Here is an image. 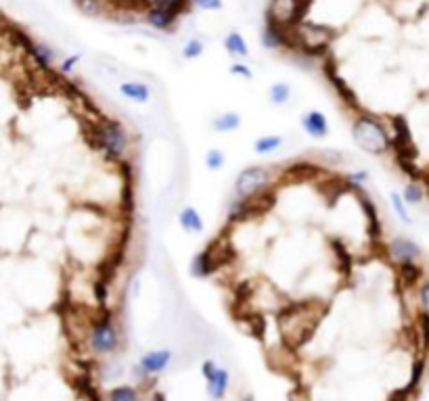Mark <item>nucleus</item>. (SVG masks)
<instances>
[{
  "label": "nucleus",
  "mask_w": 429,
  "mask_h": 401,
  "mask_svg": "<svg viewBox=\"0 0 429 401\" xmlns=\"http://www.w3.org/2000/svg\"><path fill=\"white\" fill-rule=\"evenodd\" d=\"M211 127L218 134H229L241 127V115L237 111H225L211 119Z\"/></svg>",
  "instance_id": "4468645a"
},
{
  "label": "nucleus",
  "mask_w": 429,
  "mask_h": 401,
  "mask_svg": "<svg viewBox=\"0 0 429 401\" xmlns=\"http://www.w3.org/2000/svg\"><path fill=\"white\" fill-rule=\"evenodd\" d=\"M201 55H203V42H201L199 38H191V40L184 42V46H182V57H184L186 61L199 59Z\"/></svg>",
  "instance_id": "a878e982"
},
{
  "label": "nucleus",
  "mask_w": 429,
  "mask_h": 401,
  "mask_svg": "<svg viewBox=\"0 0 429 401\" xmlns=\"http://www.w3.org/2000/svg\"><path fill=\"white\" fill-rule=\"evenodd\" d=\"M333 30L325 28V26H316V24H297L293 28V40L295 46H301L304 51H320L327 48L331 38H333Z\"/></svg>",
  "instance_id": "39448f33"
},
{
  "label": "nucleus",
  "mask_w": 429,
  "mask_h": 401,
  "mask_svg": "<svg viewBox=\"0 0 429 401\" xmlns=\"http://www.w3.org/2000/svg\"><path fill=\"white\" fill-rule=\"evenodd\" d=\"M201 370H203V376H205V380H209V378H211L213 374H216L218 366L213 364V362H209V359H207V362H203V368H201Z\"/></svg>",
  "instance_id": "72a5a7b5"
},
{
  "label": "nucleus",
  "mask_w": 429,
  "mask_h": 401,
  "mask_svg": "<svg viewBox=\"0 0 429 401\" xmlns=\"http://www.w3.org/2000/svg\"><path fill=\"white\" fill-rule=\"evenodd\" d=\"M272 180V172L266 166H249L239 172L235 180V197L239 199H256L260 197Z\"/></svg>",
  "instance_id": "7ed1b4c3"
},
{
  "label": "nucleus",
  "mask_w": 429,
  "mask_h": 401,
  "mask_svg": "<svg viewBox=\"0 0 429 401\" xmlns=\"http://www.w3.org/2000/svg\"><path fill=\"white\" fill-rule=\"evenodd\" d=\"M268 98L274 107H283L291 100V86L285 82H274L268 88Z\"/></svg>",
  "instance_id": "412c9836"
},
{
  "label": "nucleus",
  "mask_w": 429,
  "mask_h": 401,
  "mask_svg": "<svg viewBox=\"0 0 429 401\" xmlns=\"http://www.w3.org/2000/svg\"><path fill=\"white\" fill-rule=\"evenodd\" d=\"M88 343H90V349L98 355L112 353L118 347L120 335H118V328L114 326L110 316H103L92 324V328L88 332Z\"/></svg>",
  "instance_id": "20e7f679"
},
{
  "label": "nucleus",
  "mask_w": 429,
  "mask_h": 401,
  "mask_svg": "<svg viewBox=\"0 0 429 401\" xmlns=\"http://www.w3.org/2000/svg\"><path fill=\"white\" fill-rule=\"evenodd\" d=\"M180 15L168 11V9H157V7H149L145 9V24L153 30L159 32H174L178 26Z\"/></svg>",
  "instance_id": "1a4fd4ad"
},
{
  "label": "nucleus",
  "mask_w": 429,
  "mask_h": 401,
  "mask_svg": "<svg viewBox=\"0 0 429 401\" xmlns=\"http://www.w3.org/2000/svg\"><path fill=\"white\" fill-rule=\"evenodd\" d=\"M354 145L369 155H385L394 147V136L373 115H360L352 123Z\"/></svg>",
  "instance_id": "f257e3e1"
},
{
  "label": "nucleus",
  "mask_w": 429,
  "mask_h": 401,
  "mask_svg": "<svg viewBox=\"0 0 429 401\" xmlns=\"http://www.w3.org/2000/svg\"><path fill=\"white\" fill-rule=\"evenodd\" d=\"M78 61H80V55H69V57L61 63L59 71H61V73H65V75H67V73H71V71H73V67L78 65Z\"/></svg>",
  "instance_id": "473e14b6"
},
{
  "label": "nucleus",
  "mask_w": 429,
  "mask_h": 401,
  "mask_svg": "<svg viewBox=\"0 0 429 401\" xmlns=\"http://www.w3.org/2000/svg\"><path fill=\"white\" fill-rule=\"evenodd\" d=\"M110 401H139V391L130 384L116 386L110 393Z\"/></svg>",
  "instance_id": "393cba45"
},
{
  "label": "nucleus",
  "mask_w": 429,
  "mask_h": 401,
  "mask_svg": "<svg viewBox=\"0 0 429 401\" xmlns=\"http://www.w3.org/2000/svg\"><path fill=\"white\" fill-rule=\"evenodd\" d=\"M216 272V261L211 257V251L209 249H203L199 251L193 259H191V265H189V274L193 278H207Z\"/></svg>",
  "instance_id": "9b49d317"
},
{
  "label": "nucleus",
  "mask_w": 429,
  "mask_h": 401,
  "mask_svg": "<svg viewBox=\"0 0 429 401\" xmlns=\"http://www.w3.org/2000/svg\"><path fill=\"white\" fill-rule=\"evenodd\" d=\"M94 141H96V147L114 161H120L122 157H126L128 147H130L128 130L118 119H100L94 125Z\"/></svg>",
  "instance_id": "f03ea898"
},
{
  "label": "nucleus",
  "mask_w": 429,
  "mask_h": 401,
  "mask_svg": "<svg viewBox=\"0 0 429 401\" xmlns=\"http://www.w3.org/2000/svg\"><path fill=\"white\" fill-rule=\"evenodd\" d=\"M203 163L209 172H220L227 163V155L220 149H207L205 157H203Z\"/></svg>",
  "instance_id": "b1692460"
},
{
  "label": "nucleus",
  "mask_w": 429,
  "mask_h": 401,
  "mask_svg": "<svg viewBox=\"0 0 429 401\" xmlns=\"http://www.w3.org/2000/svg\"><path fill=\"white\" fill-rule=\"evenodd\" d=\"M157 7V9H168L176 15H184L191 11V0H143V9Z\"/></svg>",
  "instance_id": "dca6fc26"
},
{
  "label": "nucleus",
  "mask_w": 429,
  "mask_h": 401,
  "mask_svg": "<svg viewBox=\"0 0 429 401\" xmlns=\"http://www.w3.org/2000/svg\"><path fill=\"white\" fill-rule=\"evenodd\" d=\"M423 372H425V362L423 359H419V362H414V366H412V376H410V382H408V391H414V389H419V384H421V380H423Z\"/></svg>",
  "instance_id": "bb28decb"
},
{
  "label": "nucleus",
  "mask_w": 429,
  "mask_h": 401,
  "mask_svg": "<svg viewBox=\"0 0 429 401\" xmlns=\"http://www.w3.org/2000/svg\"><path fill=\"white\" fill-rule=\"evenodd\" d=\"M243 401H254V397H252V395H249V397H245V399H243Z\"/></svg>",
  "instance_id": "e433bc0d"
},
{
  "label": "nucleus",
  "mask_w": 429,
  "mask_h": 401,
  "mask_svg": "<svg viewBox=\"0 0 429 401\" xmlns=\"http://www.w3.org/2000/svg\"><path fill=\"white\" fill-rule=\"evenodd\" d=\"M398 272H400V280H402L406 287H412V285H417V283L423 278V267L417 265V261L400 263V265H398Z\"/></svg>",
  "instance_id": "aec40b11"
},
{
  "label": "nucleus",
  "mask_w": 429,
  "mask_h": 401,
  "mask_svg": "<svg viewBox=\"0 0 429 401\" xmlns=\"http://www.w3.org/2000/svg\"><path fill=\"white\" fill-rule=\"evenodd\" d=\"M118 90L126 100H132L139 105H143L151 98V88L145 82H122L118 86Z\"/></svg>",
  "instance_id": "ddd939ff"
},
{
  "label": "nucleus",
  "mask_w": 429,
  "mask_h": 401,
  "mask_svg": "<svg viewBox=\"0 0 429 401\" xmlns=\"http://www.w3.org/2000/svg\"><path fill=\"white\" fill-rule=\"evenodd\" d=\"M389 203H392V209H394V213L398 215V220H400L402 224L410 226V224H412V217H410V213H408V205H406L404 197H402L400 193L392 190V193H389Z\"/></svg>",
  "instance_id": "4be33fe9"
},
{
  "label": "nucleus",
  "mask_w": 429,
  "mask_h": 401,
  "mask_svg": "<svg viewBox=\"0 0 429 401\" xmlns=\"http://www.w3.org/2000/svg\"><path fill=\"white\" fill-rule=\"evenodd\" d=\"M96 299L100 305L105 303V299H107V285L105 283H96Z\"/></svg>",
  "instance_id": "f704fd0d"
},
{
  "label": "nucleus",
  "mask_w": 429,
  "mask_h": 401,
  "mask_svg": "<svg viewBox=\"0 0 429 401\" xmlns=\"http://www.w3.org/2000/svg\"><path fill=\"white\" fill-rule=\"evenodd\" d=\"M229 71H231V75H237V78H243V80H252V78H254L252 67L245 65V63H241V61L233 63V65L229 67Z\"/></svg>",
  "instance_id": "cd10ccee"
},
{
  "label": "nucleus",
  "mask_w": 429,
  "mask_h": 401,
  "mask_svg": "<svg viewBox=\"0 0 429 401\" xmlns=\"http://www.w3.org/2000/svg\"><path fill=\"white\" fill-rule=\"evenodd\" d=\"M225 48L229 55L237 57V59H247L249 57V46L245 42V38L239 32H229L225 38Z\"/></svg>",
  "instance_id": "f3484780"
},
{
  "label": "nucleus",
  "mask_w": 429,
  "mask_h": 401,
  "mask_svg": "<svg viewBox=\"0 0 429 401\" xmlns=\"http://www.w3.org/2000/svg\"><path fill=\"white\" fill-rule=\"evenodd\" d=\"M385 251H387L389 259L396 261L398 265L408 263V261H417L421 257V247L412 238H406V236H394L387 242Z\"/></svg>",
  "instance_id": "0eeeda50"
},
{
  "label": "nucleus",
  "mask_w": 429,
  "mask_h": 401,
  "mask_svg": "<svg viewBox=\"0 0 429 401\" xmlns=\"http://www.w3.org/2000/svg\"><path fill=\"white\" fill-rule=\"evenodd\" d=\"M260 44L266 51H279V48H295L293 40V28H287L270 17L264 15V28L260 32Z\"/></svg>",
  "instance_id": "423d86ee"
},
{
  "label": "nucleus",
  "mask_w": 429,
  "mask_h": 401,
  "mask_svg": "<svg viewBox=\"0 0 429 401\" xmlns=\"http://www.w3.org/2000/svg\"><path fill=\"white\" fill-rule=\"evenodd\" d=\"M367 180H369V172H365V170H360V172H350V174H348V182H350L352 186H356V188H360Z\"/></svg>",
  "instance_id": "2f4dec72"
},
{
  "label": "nucleus",
  "mask_w": 429,
  "mask_h": 401,
  "mask_svg": "<svg viewBox=\"0 0 429 401\" xmlns=\"http://www.w3.org/2000/svg\"><path fill=\"white\" fill-rule=\"evenodd\" d=\"M419 305L423 312L429 314V278L419 285Z\"/></svg>",
  "instance_id": "c756f323"
},
{
  "label": "nucleus",
  "mask_w": 429,
  "mask_h": 401,
  "mask_svg": "<svg viewBox=\"0 0 429 401\" xmlns=\"http://www.w3.org/2000/svg\"><path fill=\"white\" fill-rule=\"evenodd\" d=\"M408 389H404V391H398V393H394V397L389 399V401H408Z\"/></svg>",
  "instance_id": "c9c22d12"
},
{
  "label": "nucleus",
  "mask_w": 429,
  "mask_h": 401,
  "mask_svg": "<svg viewBox=\"0 0 429 401\" xmlns=\"http://www.w3.org/2000/svg\"><path fill=\"white\" fill-rule=\"evenodd\" d=\"M207 382H209L207 391H209L211 399H222L229 391V372L225 368H218L216 374H213Z\"/></svg>",
  "instance_id": "a211bd4d"
},
{
  "label": "nucleus",
  "mask_w": 429,
  "mask_h": 401,
  "mask_svg": "<svg viewBox=\"0 0 429 401\" xmlns=\"http://www.w3.org/2000/svg\"><path fill=\"white\" fill-rule=\"evenodd\" d=\"M193 7H199L201 11H220L225 5L222 0H191Z\"/></svg>",
  "instance_id": "c85d7f7f"
},
{
  "label": "nucleus",
  "mask_w": 429,
  "mask_h": 401,
  "mask_svg": "<svg viewBox=\"0 0 429 401\" xmlns=\"http://www.w3.org/2000/svg\"><path fill=\"white\" fill-rule=\"evenodd\" d=\"M402 197H404L406 205H421L423 199H425V190L417 180H412L402 188Z\"/></svg>",
  "instance_id": "5701e85b"
},
{
  "label": "nucleus",
  "mask_w": 429,
  "mask_h": 401,
  "mask_svg": "<svg viewBox=\"0 0 429 401\" xmlns=\"http://www.w3.org/2000/svg\"><path fill=\"white\" fill-rule=\"evenodd\" d=\"M419 326H421V337H423V345L425 349H429V314L423 312L419 316Z\"/></svg>",
  "instance_id": "7c9ffc66"
},
{
  "label": "nucleus",
  "mask_w": 429,
  "mask_h": 401,
  "mask_svg": "<svg viewBox=\"0 0 429 401\" xmlns=\"http://www.w3.org/2000/svg\"><path fill=\"white\" fill-rule=\"evenodd\" d=\"M299 123L304 127V132L308 134V136L312 139H318L323 141L329 136V119L323 111L318 109H310V111H304L299 115Z\"/></svg>",
  "instance_id": "6e6552de"
},
{
  "label": "nucleus",
  "mask_w": 429,
  "mask_h": 401,
  "mask_svg": "<svg viewBox=\"0 0 429 401\" xmlns=\"http://www.w3.org/2000/svg\"><path fill=\"white\" fill-rule=\"evenodd\" d=\"M281 145H283V136H279V134H264V136L256 139L254 151H256L258 155H268V153L279 151Z\"/></svg>",
  "instance_id": "6ab92c4d"
},
{
  "label": "nucleus",
  "mask_w": 429,
  "mask_h": 401,
  "mask_svg": "<svg viewBox=\"0 0 429 401\" xmlns=\"http://www.w3.org/2000/svg\"><path fill=\"white\" fill-rule=\"evenodd\" d=\"M178 224L189 234H203V230H205L203 217L193 205H186L178 211Z\"/></svg>",
  "instance_id": "f8f14e48"
},
{
  "label": "nucleus",
  "mask_w": 429,
  "mask_h": 401,
  "mask_svg": "<svg viewBox=\"0 0 429 401\" xmlns=\"http://www.w3.org/2000/svg\"><path fill=\"white\" fill-rule=\"evenodd\" d=\"M170 359H172V351H168V349L151 351V353L143 355L141 364L137 366V368H139L137 372H139L141 376H145V374H159V372H164V370L168 368Z\"/></svg>",
  "instance_id": "9d476101"
},
{
  "label": "nucleus",
  "mask_w": 429,
  "mask_h": 401,
  "mask_svg": "<svg viewBox=\"0 0 429 401\" xmlns=\"http://www.w3.org/2000/svg\"><path fill=\"white\" fill-rule=\"evenodd\" d=\"M73 5L84 17H90V19L103 17L110 11L107 9V0H73Z\"/></svg>",
  "instance_id": "2eb2a0df"
}]
</instances>
